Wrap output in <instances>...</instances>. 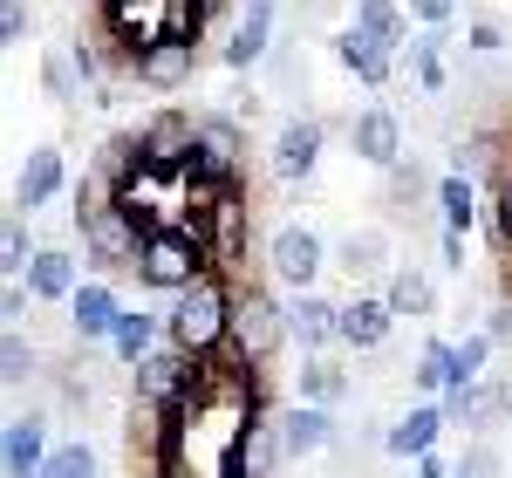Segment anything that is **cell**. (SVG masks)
Listing matches in <instances>:
<instances>
[{
	"label": "cell",
	"mask_w": 512,
	"mask_h": 478,
	"mask_svg": "<svg viewBox=\"0 0 512 478\" xmlns=\"http://www.w3.org/2000/svg\"><path fill=\"white\" fill-rule=\"evenodd\" d=\"M287 465V444H280V424L274 417H246L233 431V451H226V472L233 478H280Z\"/></svg>",
	"instance_id": "obj_9"
},
{
	"label": "cell",
	"mask_w": 512,
	"mask_h": 478,
	"mask_svg": "<svg viewBox=\"0 0 512 478\" xmlns=\"http://www.w3.org/2000/svg\"><path fill=\"white\" fill-rule=\"evenodd\" d=\"M355 28H362L369 41H383L390 55L410 41V21H403V7H396V0H355Z\"/></svg>",
	"instance_id": "obj_28"
},
{
	"label": "cell",
	"mask_w": 512,
	"mask_h": 478,
	"mask_svg": "<svg viewBox=\"0 0 512 478\" xmlns=\"http://www.w3.org/2000/svg\"><path fill=\"white\" fill-rule=\"evenodd\" d=\"M410 14H417L424 28H444V21L458 14V0H410Z\"/></svg>",
	"instance_id": "obj_39"
},
{
	"label": "cell",
	"mask_w": 512,
	"mask_h": 478,
	"mask_svg": "<svg viewBox=\"0 0 512 478\" xmlns=\"http://www.w3.org/2000/svg\"><path fill=\"white\" fill-rule=\"evenodd\" d=\"M383 294H390V308H396V315H410V321L437 315V280L424 274V267H396Z\"/></svg>",
	"instance_id": "obj_27"
},
{
	"label": "cell",
	"mask_w": 512,
	"mask_h": 478,
	"mask_svg": "<svg viewBox=\"0 0 512 478\" xmlns=\"http://www.w3.org/2000/svg\"><path fill=\"white\" fill-rule=\"evenodd\" d=\"M472 48H478V55L506 48V28H499V21H472Z\"/></svg>",
	"instance_id": "obj_41"
},
{
	"label": "cell",
	"mask_w": 512,
	"mask_h": 478,
	"mask_svg": "<svg viewBox=\"0 0 512 478\" xmlns=\"http://www.w3.org/2000/svg\"><path fill=\"white\" fill-rule=\"evenodd\" d=\"M35 239H28V226H21V212H7V226H0V274L7 280H28V267H35Z\"/></svg>",
	"instance_id": "obj_31"
},
{
	"label": "cell",
	"mask_w": 512,
	"mask_h": 478,
	"mask_svg": "<svg viewBox=\"0 0 512 478\" xmlns=\"http://www.w3.org/2000/svg\"><path fill=\"white\" fill-rule=\"evenodd\" d=\"M492 246L512 260V171L492 185Z\"/></svg>",
	"instance_id": "obj_35"
},
{
	"label": "cell",
	"mask_w": 512,
	"mask_h": 478,
	"mask_svg": "<svg viewBox=\"0 0 512 478\" xmlns=\"http://www.w3.org/2000/svg\"><path fill=\"white\" fill-rule=\"evenodd\" d=\"M151 349H164V315H151V308H123L117 335H110V356H117L123 369H137Z\"/></svg>",
	"instance_id": "obj_23"
},
{
	"label": "cell",
	"mask_w": 512,
	"mask_h": 478,
	"mask_svg": "<svg viewBox=\"0 0 512 478\" xmlns=\"http://www.w3.org/2000/svg\"><path fill=\"white\" fill-rule=\"evenodd\" d=\"M192 226L205 233L212 260L226 267V260H233L239 246H246V192H239V185H226V192H219L212 205H198V212H192Z\"/></svg>",
	"instance_id": "obj_17"
},
{
	"label": "cell",
	"mask_w": 512,
	"mask_h": 478,
	"mask_svg": "<svg viewBox=\"0 0 512 478\" xmlns=\"http://www.w3.org/2000/svg\"><path fill=\"white\" fill-rule=\"evenodd\" d=\"M485 335H492L499 349H512V294L499 301V308H492V321H485Z\"/></svg>",
	"instance_id": "obj_40"
},
{
	"label": "cell",
	"mask_w": 512,
	"mask_h": 478,
	"mask_svg": "<svg viewBox=\"0 0 512 478\" xmlns=\"http://www.w3.org/2000/svg\"><path fill=\"white\" fill-rule=\"evenodd\" d=\"M76 287H82V260L69 253V246H41L35 253V267H28V294L35 301H76Z\"/></svg>",
	"instance_id": "obj_21"
},
{
	"label": "cell",
	"mask_w": 512,
	"mask_h": 478,
	"mask_svg": "<svg viewBox=\"0 0 512 478\" xmlns=\"http://www.w3.org/2000/svg\"><path fill=\"white\" fill-rule=\"evenodd\" d=\"M321 267H328V246L315 226H274L267 233V280L280 294H315Z\"/></svg>",
	"instance_id": "obj_5"
},
{
	"label": "cell",
	"mask_w": 512,
	"mask_h": 478,
	"mask_svg": "<svg viewBox=\"0 0 512 478\" xmlns=\"http://www.w3.org/2000/svg\"><path fill=\"white\" fill-rule=\"evenodd\" d=\"M335 315H342V301H328V294H287V335L301 342V356H321L335 342Z\"/></svg>",
	"instance_id": "obj_19"
},
{
	"label": "cell",
	"mask_w": 512,
	"mask_h": 478,
	"mask_svg": "<svg viewBox=\"0 0 512 478\" xmlns=\"http://www.w3.org/2000/svg\"><path fill=\"white\" fill-rule=\"evenodd\" d=\"M76 226H82V253H89V267H103V274L130 267V274H137V253H144V226H137V219L123 212V199L76 212Z\"/></svg>",
	"instance_id": "obj_4"
},
{
	"label": "cell",
	"mask_w": 512,
	"mask_h": 478,
	"mask_svg": "<svg viewBox=\"0 0 512 478\" xmlns=\"http://www.w3.org/2000/svg\"><path fill=\"white\" fill-rule=\"evenodd\" d=\"M137 151H144V171L185 178V171H192V151H198V117H185V110H158V117L137 130Z\"/></svg>",
	"instance_id": "obj_6"
},
{
	"label": "cell",
	"mask_w": 512,
	"mask_h": 478,
	"mask_svg": "<svg viewBox=\"0 0 512 478\" xmlns=\"http://www.w3.org/2000/svg\"><path fill=\"white\" fill-rule=\"evenodd\" d=\"M226 478H233V472H226Z\"/></svg>",
	"instance_id": "obj_44"
},
{
	"label": "cell",
	"mask_w": 512,
	"mask_h": 478,
	"mask_svg": "<svg viewBox=\"0 0 512 478\" xmlns=\"http://www.w3.org/2000/svg\"><path fill=\"white\" fill-rule=\"evenodd\" d=\"M96 472H103V465H96V451H89L82 438L55 444V451H48V465H41V478H96Z\"/></svg>",
	"instance_id": "obj_33"
},
{
	"label": "cell",
	"mask_w": 512,
	"mask_h": 478,
	"mask_svg": "<svg viewBox=\"0 0 512 478\" xmlns=\"http://www.w3.org/2000/svg\"><path fill=\"white\" fill-rule=\"evenodd\" d=\"M62 192H69V164H62V151H55V144H35L28 164L14 171V212H41V205L62 199Z\"/></svg>",
	"instance_id": "obj_18"
},
{
	"label": "cell",
	"mask_w": 512,
	"mask_h": 478,
	"mask_svg": "<svg viewBox=\"0 0 512 478\" xmlns=\"http://www.w3.org/2000/svg\"><path fill=\"white\" fill-rule=\"evenodd\" d=\"M246 171V130L233 117H198V151L185 178H212V185H239Z\"/></svg>",
	"instance_id": "obj_7"
},
{
	"label": "cell",
	"mask_w": 512,
	"mask_h": 478,
	"mask_svg": "<svg viewBox=\"0 0 512 478\" xmlns=\"http://www.w3.org/2000/svg\"><path fill=\"white\" fill-rule=\"evenodd\" d=\"M28 301H35V294H28V280H7V294H0V315H7V328L28 315Z\"/></svg>",
	"instance_id": "obj_38"
},
{
	"label": "cell",
	"mask_w": 512,
	"mask_h": 478,
	"mask_svg": "<svg viewBox=\"0 0 512 478\" xmlns=\"http://www.w3.org/2000/svg\"><path fill=\"white\" fill-rule=\"evenodd\" d=\"M35 369L41 362H35V349L21 342V328H7V342H0V390H21Z\"/></svg>",
	"instance_id": "obj_34"
},
{
	"label": "cell",
	"mask_w": 512,
	"mask_h": 478,
	"mask_svg": "<svg viewBox=\"0 0 512 478\" xmlns=\"http://www.w3.org/2000/svg\"><path fill=\"white\" fill-rule=\"evenodd\" d=\"M492 335L478 328V335H465V342H451V390H472V383H485V362H492Z\"/></svg>",
	"instance_id": "obj_30"
},
{
	"label": "cell",
	"mask_w": 512,
	"mask_h": 478,
	"mask_svg": "<svg viewBox=\"0 0 512 478\" xmlns=\"http://www.w3.org/2000/svg\"><path fill=\"white\" fill-rule=\"evenodd\" d=\"M349 144H355V158L369 164V171H396V164H403V123H396V110H383V103L355 110Z\"/></svg>",
	"instance_id": "obj_12"
},
{
	"label": "cell",
	"mask_w": 512,
	"mask_h": 478,
	"mask_svg": "<svg viewBox=\"0 0 512 478\" xmlns=\"http://www.w3.org/2000/svg\"><path fill=\"white\" fill-rule=\"evenodd\" d=\"M390 328H396L390 294H355V301H342V315H335V342L362 356V349H383Z\"/></svg>",
	"instance_id": "obj_15"
},
{
	"label": "cell",
	"mask_w": 512,
	"mask_h": 478,
	"mask_svg": "<svg viewBox=\"0 0 512 478\" xmlns=\"http://www.w3.org/2000/svg\"><path fill=\"white\" fill-rule=\"evenodd\" d=\"M219 267L212 260V246H205V233H198L192 219H171V226H158V233L144 239V253H137V287H151V294H185L192 280H205Z\"/></svg>",
	"instance_id": "obj_2"
},
{
	"label": "cell",
	"mask_w": 512,
	"mask_h": 478,
	"mask_svg": "<svg viewBox=\"0 0 512 478\" xmlns=\"http://www.w3.org/2000/svg\"><path fill=\"white\" fill-rule=\"evenodd\" d=\"M444 28H424V35H410V69H417V89H444Z\"/></svg>",
	"instance_id": "obj_32"
},
{
	"label": "cell",
	"mask_w": 512,
	"mask_h": 478,
	"mask_svg": "<svg viewBox=\"0 0 512 478\" xmlns=\"http://www.w3.org/2000/svg\"><path fill=\"white\" fill-rule=\"evenodd\" d=\"M444 431H451L444 403H410L403 417H390V424H383V451L417 465V458H431V451H437V438H444Z\"/></svg>",
	"instance_id": "obj_13"
},
{
	"label": "cell",
	"mask_w": 512,
	"mask_h": 478,
	"mask_svg": "<svg viewBox=\"0 0 512 478\" xmlns=\"http://www.w3.org/2000/svg\"><path fill=\"white\" fill-rule=\"evenodd\" d=\"M28 28H35V21H28V0H0V41H7V48H21Z\"/></svg>",
	"instance_id": "obj_37"
},
{
	"label": "cell",
	"mask_w": 512,
	"mask_h": 478,
	"mask_svg": "<svg viewBox=\"0 0 512 478\" xmlns=\"http://www.w3.org/2000/svg\"><path fill=\"white\" fill-rule=\"evenodd\" d=\"M335 267H342L349 280L383 274V267H390V233H383V226H362V233H349L342 246H335Z\"/></svg>",
	"instance_id": "obj_25"
},
{
	"label": "cell",
	"mask_w": 512,
	"mask_h": 478,
	"mask_svg": "<svg viewBox=\"0 0 512 478\" xmlns=\"http://www.w3.org/2000/svg\"><path fill=\"white\" fill-rule=\"evenodd\" d=\"M410 390H424V397H444V390H451V342H444V335H431V342L417 349V362H410Z\"/></svg>",
	"instance_id": "obj_29"
},
{
	"label": "cell",
	"mask_w": 512,
	"mask_h": 478,
	"mask_svg": "<svg viewBox=\"0 0 512 478\" xmlns=\"http://www.w3.org/2000/svg\"><path fill=\"white\" fill-rule=\"evenodd\" d=\"M410 478H458V465H444V458H417V465H410Z\"/></svg>",
	"instance_id": "obj_43"
},
{
	"label": "cell",
	"mask_w": 512,
	"mask_h": 478,
	"mask_svg": "<svg viewBox=\"0 0 512 478\" xmlns=\"http://www.w3.org/2000/svg\"><path fill=\"white\" fill-rule=\"evenodd\" d=\"M349 390H355L349 369H342V362H328V356H308L301 369H294V403H321V410H335Z\"/></svg>",
	"instance_id": "obj_24"
},
{
	"label": "cell",
	"mask_w": 512,
	"mask_h": 478,
	"mask_svg": "<svg viewBox=\"0 0 512 478\" xmlns=\"http://www.w3.org/2000/svg\"><path fill=\"white\" fill-rule=\"evenodd\" d=\"M437 212H444V233H472L478 226V185L458 171V164L437 178Z\"/></svg>",
	"instance_id": "obj_26"
},
{
	"label": "cell",
	"mask_w": 512,
	"mask_h": 478,
	"mask_svg": "<svg viewBox=\"0 0 512 478\" xmlns=\"http://www.w3.org/2000/svg\"><path fill=\"white\" fill-rule=\"evenodd\" d=\"M233 301H239V287L226 280V267H212V274L192 280L185 294H171V308H164V342L185 349L192 362L226 356V342H233Z\"/></svg>",
	"instance_id": "obj_1"
},
{
	"label": "cell",
	"mask_w": 512,
	"mask_h": 478,
	"mask_svg": "<svg viewBox=\"0 0 512 478\" xmlns=\"http://www.w3.org/2000/svg\"><path fill=\"white\" fill-rule=\"evenodd\" d=\"M117 321H123V294L110 287V280H82L76 301H69V335L89 349V342H110Z\"/></svg>",
	"instance_id": "obj_16"
},
{
	"label": "cell",
	"mask_w": 512,
	"mask_h": 478,
	"mask_svg": "<svg viewBox=\"0 0 512 478\" xmlns=\"http://www.w3.org/2000/svg\"><path fill=\"white\" fill-rule=\"evenodd\" d=\"M499 472H506L499 444H485V438H472V444H465V458H458V478H499Z\"/></svg>",
	"instance_id": "obj_36"
},
{
	"label": "cell",
	"mask_w": 512,
	"mask_h": 478,
	"mask_svg": "<svg viewBox=\"0 0 512 478\" xmlns=\"http://www.w3.org/2000/svg\"><path fill=\"white\" fill-rule=\"evenodd\" d=\"M48 451H55V444H48V417H41V410L0 424V478H41Z\"/></svg>",
	"instance_id": "obj_11"
},
{
	"label": "cell",
	"mask_w": 512,
	"mask_h": 478,
	"mask_svg": "<svg viewBox=\"0 0 512 478\" xmlns=\"http://www.w3.org/2000/svg\"><path fill=\"white\" fill-rule=\"evenodd\" d=\"M192 69H198V41H178V35H158V41H144V48L130 55V76L144 82V89H158V96L185 89Z\"/></svg>",
	"instance_id": "obj_8"
},
{
	"label": "cell",
	"mask_w": 512,
	"mask_h": 478,
	"mask_svg": "<svg viewBox=\"0 0 512 478\" xmlns=\"http://www.w3.org/2000/svg\"><path fill=\"white\" fill-rule=\"evenodd\" d=\"M219 55H226V69H239V76L260 69V62L274 55V0H246L233 14V35H226Z\"/></svg>",
	"instance_id": "obj_14"
},
{
	"label": "cell",
	"mask_w": 512,
	"mask_h": 478,
	"mask_svg": "<svg viewBox=\"0 0 512 478\" xmlns=\"http://www.w3.org/2000/svg\"><path fill=\"white\" fill-rule=\"evenodd\" d=\"M321 130L315 117H287L280 123V137H274V151H267V171H274L280 185H308L315 178V164H321Z\"/></svg>",
	"instance_id": "obj_10"
},
{
	"label": "cell",
	"mask_w": 512,
	"mask_h": 478,
	"mask_svg": "<svg viewBox=\"0 0 512 478\" xmlns=\"http://www.w3.org/2000/svg\"><path fill=\"white\" fill-rule=\"evenodd\" d=\"M335 62H342L355 82H369V89H383V82H390V48H383V41H369L355 21L335 35Z\"/></svg>",
	"instance_id": "obj_22"
},
{
	"label": "cell",
	"mask_w": 512,
	"mask_h": 478,
	"mask_svg": "<svg viewBox=\"0 0 512 478\" xmlns=\"http://www.w3.org/2000/svg\"><path fill=\"white\" fill-rule=\"evenodd\" d=\"M437 253H444L451 274H465V233H444V239H437Z\"/></svg>",
	"instance_id": "obj_42"
},
{
	"label": "cell",
	"mask_w": 512,
	"mask_h": 478,
	"mask_svg": "<svg viewBox=\"0 0 512 478\" xmlns=\"http://www.w3.org/2000/svg\"><path fill=\"white\" fill-rule=\"evenodd\" d=\"M274 424H280V444H287V458H315V451H328V444L342 438V431H335V417H328L321 403H287Z\"/></svg>",
	"instance_id": "obj_20"
},
{
	"label": "cell",
	"mask_w": 512,
	"mask_h": 478,
	"mask_svg": "<svg viewBox=\"0 0 512 478\" xmlns=\"http://www.w3.org/2000/svg\"><path fill=\"white\" fill-rule=\"evenodd\" d=\"M287 342H294V335H287V301H280L274 287H239V301H233V342H226V356L246 362V369H267Z\"/></svg>",
	"instance_id": "obj_3"
}]
</instances>
